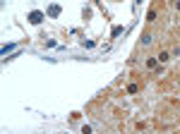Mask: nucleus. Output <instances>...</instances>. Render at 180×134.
<instances>
[{"label": "nucleus", "mask_w": 180, "mask_h": 134, "mask_svg": "<svg viewBox=\"0 0 180 134\" xmlns=\"http://www.w3.org/2000/svg\"><path fill=\"white\" fill-rule=\"evenodd\" d=\"M29 22L31 24H41L43 22V12H31V15H29Z\"/></svg>", "instance_id": "f257e3e1"}, {"label": "nucleus", "mask_w": 180, "mask_h": 134, "mask_svg": "<svg viewBox=\"0 0 180 134\" xmlns=\"http://www.w3.org/2000/svg\"><path fill=\"white\" fill-rule=\"evenodd\" d=\"M48 15H51V17H58V15H60V7H58V5H53V7L48 10Z\"/></svg>", "instance_id": "f03ea898"}, {"label": "nucleus", "mask_w": 180, "mask_h": 134, "mask_svg": "<svg viewBox=\"0 0 180 134\" xmlns=\"http://www.w3.org/2000/svg\"><path fill=\"white\" fill-rule=\"evenodd\" d=\"M156 19V10H149V15H146V22H154Z\"/></svg>", "instance_id": "7ed1b4c3"}, {"label": "nucleus", "mask_w": 180, "mask_h": 134, "mask_svg": "<svg viewBox=\"0 0 180 134\" xmlns=\"http://www.w3.org/2000/svg\"><path fill=\"white\" fill-rule=\"evenodd\" d=\"M156 62H158V58H149L146 60V67H156Z\"/></svg>", "instance_id": "20e7f679"}, {"label": "nucleus", "mask_w": 180, "mask_h": 134, "mask_svg": "<svg viewBox=\"0 0 180 134\" xmlns=\"http://www.w3.org/2000/svg\"><path fill=\"white\" fill-rule=\"evenodd\" d=\"M127 91H130V93H137V91H139V86H137V84H130V86H127Z\"/></svg>", "instance_id": "39448f33"}, {"label": "nucleus", "mask_w": 180, "mask_h": 134, "mask_svg": "<svg viewBox=\"0 0 180 134\" xmlns=\"http://www.w3.org/2000/svg\"><path fill=\"white\" fill-rule=\"evenodd\" d=\"M158 60H161V62H166V60H171V55H168V53H161V55H158Z\"/></svg>", "instance_id": "423d86ee"}]
</instances>
